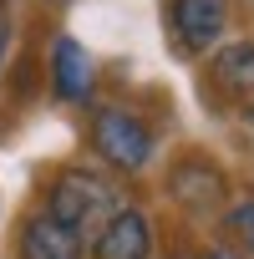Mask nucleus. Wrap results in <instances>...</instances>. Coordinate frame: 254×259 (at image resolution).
I'll return each instance as SVG.
<instances>
[{"mask_svg": "<svg viewBox=\"0 0 254 259\" xmlns=\"http://www.w3.org/2000/svg\"><path fill=\"white\" fill-rule=\"evenodd\" d=\"M214 87L234 102V107H254V46H224L214 56Z\"/></svg>", "mask_w": 254, "mask_h": 259, "instance_id": "8", "label": "nucleus"}, {"mask_svg": "<svg viewBox=\"0 0 254 259\" xmlns=\"http://www.w3.org/2000/svg\"><path fill=\"white\" fill-rule=\"evenodd\" d=\"M92 81H97V71H92L87 46H76L71 36H61L51 46V87H56V97L61 102H87L92 97Z\"/></svg>", "mask_w": 254, "mask_h": 259, "instance_id": "6", "label": "nucleus"}, {"mask_svg": "<svg viewBox=\"0 0 254 259\" xmlns=\"http://www.w3.org/2000/svg\"><path fill=\"white\" fill-rule=\"evenodd\" d=\"M168 188H173V198L183 203V208H193V213H208V208H219L224 203V173L208 163V158H183L173 173H168Z\"/></svg>", "mask_w": 254, "mask_h": 259, "instance_id": "5", "label": "nucleus"}, {"mask_svg": "<svg viewBox=\"0 0 254 259\" xmlns=\"http://www.w3.org/2000/svg\"><path fill=\"white\" fill-rule=\"evenodd\" d=\"M229 234H234V239L254 254V198H249V203H239V208L229 213Z\"/></svg>", "mask_w": 254, "mask_h": 259, "instance_id": "9", "label": "nucleus"}, {"mask_svg": "<svg viewBox=\"0 0 254 259\" xmlns=\"http://www.w3.org/2000/svg\"><path fill=\"white\" fill-rule=\"evenodd\" d=\"M6 46H11V26L0 21V66H6Z\"/></svg>", "mask_w": 254, "mask_h": 259, "instance_id": "10", "label": "nucleus"}, {"mask_svg": "<svg viewBox=\"0 0 254 259\" xmlns=\"http://www.w3.org/2000/svg\"><path fill=\"white\" fill-rule=\"evenodd\" d=\"M173 31L183 51H208L229 31V0H173Z\"/></svg>", "mask_w": 254, "mask_h": 259, "instance_id": "3", "label": "nucleus"}, {"mask_svg": "<svg viewBox=\"0 0 254 259\" xmlns=\"http://www.w3.org/2000/svg\"><path fill=\"white\" fill-rule=\"evenodd\" d=\"M21 259H81V234H71L51 213H31L21 224Z\"/></svg>", "mask_w": 254, "mask_h": 259, "instance_id": "7", "label": "nucleus"}, {"mask_svg": "<svg viewBox=\"0 0 254 259\" xmlns=\"http://www.w3.org/2000/svg\"><path fill=\"white\" fill-rule=\"evenodd\" d=\"M92 254H97V259H148V254H153V224H148V213L117 208V213L102 224Z\"/></svg>", "mask_w": 254, "mask_h": 259, "instance_id": "4", "label": "nucleus"}, {"mask_svg": "<svg viewBox=\"0 0 254 259\" xmlns=\"http://www.w3.org/2000/svg\"><path fill=\"white\" fill-rule=\"evenodd\" d=\"M92 148H97L112 168L138 173V168H148V158H153V133H148L143 117L122 112V107H102V112L92 117Z\"/></svg>", "mask_w": 254, "mask_h": 259, "instance_id": "2", "label": "nucleus"}, {"mask_svg": "<svg viewBox=\"0 0 254 259\" xmlns=\"http://www.w3.org/2000/svg\"><path fill=\"white\" fill-rule=\"evenodd\" d=\"M117 188L102 178V173H87V168H66L56 183H51V198H46V213L56 224H66L71 234H92L102 229L112 213H117Z\"/></svg>", "mask_w": 254, "mask_h": 259, "instance_id": "1", "label": "nucleus"}]
</instances>
